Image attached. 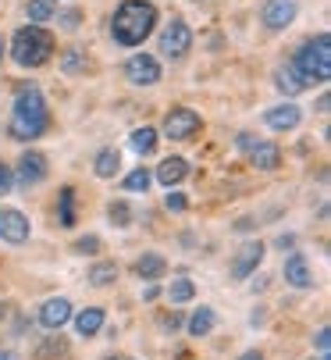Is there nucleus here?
<instances>
[{"label":"nucleus","mask_w":331,"mask_h":360,"mask_svg":"<svg viewBox=\"0 0 331 360\" xmlns=\"http://www.w3.org/2000/svg\"><path fill=\"white\" fill-rule=\"evenodd\" d=\"M50 125V111H46V100L36 86H25L15 96V108H11V139H39Z\"/></svg>","instance_id":"1"},{"label":"nucleus","mask_w":331,"mask_h":360,"mask_svg":"<svg viewBox=\"0 0 331 360\" xmlns=\"http://www.w3.org/2000/svg\"><path fill=\"white\" fill-rule=\"evenodd\" d=\"M157 25V8L150 0H125V4L115 11V22H110V32L122 46H139Z\"/></svg>","instance_id":"2"},{"label":"nucleus","mask_w":331,"mask_h":360,"mask_svg":"<svg viewBox=\"0 0 331 360\" xmlns=\"http://www.w3.org/2000/svg\"><path fill=\"white\" fill-rule=\"evenodd\" d=\"M11 58L22 68H39L53 58V36L43 25H22L11 39Z\"/></svg>","instance_id":"3"},{"label":"nucleus","mask_w":331,"mask_h":360,"mask_svg":"<svg viewBox=\"0 0 331 360\" xmlns=\"http://www.w3.org/2000/svg\"><path fill=\"white\" fill-rule=\"evenodd\" d=\"M292 65L299 68V75L306 79V86L327 82V79H331V39H327V32L306 39V43L299 46V54H296Z\"/></svg>","instance_id":"4"},{"label":"nucleus","mask_w":331,"mask_h":360,"mask_svg":"<svg viewBox=\"0 0 331 360\" xmlns=\"http://www.w3.org/2000/svg\"><path fill=\"white\" fill-rule=\"evenodd\" d=\"M239 150L249 158V165L253 168H260V172H274L282 165V150L274 146V143H260V139H253V136H239Z\"/></svg>","instance_id":"5"},{"label":"nucleus","mask_w":331,"mask_h":360,"mask_svg":"<svg viewBox=\"0 0 331 360\" xmlns=\"http://www.w3.org/2000/svg\"><path fill=\"white\" fill-rule=\"evenodd\" d=\"M189 46H193V29H189L182 18H171L168 29L160 32V54L171 58V61H179V58H186Z\"/></svg>","instance_id":"6"},{"label":"nucleus","mask_w":331,"mask_h":360,"mask_svg":"<svg viewBox=\"0 0 331 360\" xmlns=\"http://www.w3.org/2000/svg\"><path fill=\"white\" fill-rule=\"evenodd\" d=\"M200 129H203V122L193 108H175V111H168V118H164V136L168 139H193Z\"/></svg>","instance_id":"7"},{"label":"nucleus","mask_w":331,"mask_h":360,"mask_svg":"<svg viewBox=\"0 0 331 360\" xmlns=\"http://www.w3.org/2000/svg\"><path fill=\"white\" fill-rule=\"evenodd\" d=\"M296 11H299L296 0H267L264 11H260V18H264L267 29L278 32V29H289V25L296 22Z\"/></svg>","instance_id":"8"},{"label":"nucleus","mask_w":331,"mask_h":360,"mask_svg":"<svg viewBox=\"0 0 331 360\" xmlns=\"http://www.w3.org/2000/svg\"><path fill=\"white\" fill-rule=\"evenodd\" d=\"M125 75H129L132 86H153V82L160 79V65H157V58H150V54H136V58H129Z\"/></svg>","instance_id":"9"},{"label":"nucleus","mask_w":331,"mask_h":360,"mask_svg":"<svg viewBox=\"0 0 331 360\" xmlns=\"http://www.w3.org/2000/svg\"><path fill=\"white\" fill-rule=\"evenodd\" d=\"M264 243H246L239 253H235V261H232V278H249L257 268H260V261H264Z\"/></svg>","instance_id":"10"},{"label":"nucleus","mask_w":331,"mask_h":360,"mask_svg":"<svg viewBox=\"0 0 331 360\" xmlns=\"http://www.w3.org/2000/svg\"><path fill=\"white\" fill-rule=\"evenodd\" d=\"M18 186H36V182H43L46 179V158L43 153H36V150H29V153H22V161H18Z\"/></svg>","instance_id":"11"},{"label":"nucleus","mask_w":331,"mask_h":360,"mask_svg":"<svg viewBox=\"0 0 331 360\" xmlns=\"http://www.w3.org/2000/svg\"><path fill=\"white\" fill-rule=\"evenodd\" d=\"M0 239H8V243H25L29 239V218L15 207L8 211H0Z\"/></svg>","instance_id":"12"},{"label":"nucleus","mask_w":331,"mask_h":360,"mask_svg":"<svg viewBox=\"0 0 331 360\" xmlns=\"http://www.w3.org/2000/svg\"><path fill=\"white\" fill-rule=\"evenodd\" d=\"M285 282H289L292 289H310V285H313V271H310V264H306L303 253H292L289 261H285Z\"/></svg>","instance_id":"13"},{"label":"nucleus","mask_w":331,"mask_h":360,"mask_svg":"<svg viewBox=\"0 0 331 360\" xmlns=\"http://www.w3.org/2000/svg\"><path fill=\"white\" fill-rule=\"evenodd\" d=\"M68 318H72V303L61 300V296H58V300H46L43 311H39V325H43V328H61Z\"/></svg>","instance_id":"14"},{"label":"nucleus","mask_w":331,"mask_h":360,"mask_svg":"<svg viewBox=\"0 0 331 360\" xmlns=\"http://www.w3.org/2000/svg\"><path fill=\"white\" fill-rule=\"evenodd\" d=\"M299 108L296 104H282V108H271L267 115H264V122L274 129V132H289V129H296L299 125Z\"/></svg>","instance_id":"15"},{"label":"nucleus","mask_w":331,"mask_h":360,"mask_svg":"<svg viewBox=\"0 0 331 360\" xmlns=\"http://www.w3.org/2000/svg\"><path fill=\"white\" fill-rule=\"evenodd\" d=\"M189 175V165H186V158H168V161H160V168H157V179H160V186H179L182 179Z\"/></svg>","instance_id":"16"},{"label":"nucleus","mask_w":331,"mask_h":360,"mask_svg":"<svg viewBox=\"0 0 331 360\" xmlns=\"http://www.w3.org/2000/svg\"><path fill=\"white\" fill-rule=\"evenodd\" d=\"M100 328H103V311H100V307H89V311H82V314L75 318V332L86 335V339L96 335Z\"/></svg>","instance_id":"17"},{"label":"nucleus","mask_w":331,"mask_h":360,"mask_svg":"<svg viewBox=\"0 0 331 360\" xmlns=\"http://www.w3.org/2000/svg\"><path fill=\"white\" fill-rule=\"evenodd\" d=\"M118 168H122V153H118V150L107 146V150L96 153V175H100V179H115Z\"/></svg>","instance_id":"18"},{"label":"nucleus","mask_w":331,"mask_h":360,"mask_svg":"<svg viewBox=\"0 0 331 360\" xmlns=\"http://www.w3.org/2000/svg\"><path fill=\"white\" fill-rule=\"evenodd\" d=\"M58 221H61L65 229L75 225V189H72V186H65V189L58 193Z\"/></svg>","instance_id":"19"},{"label":"nucleus","mask_w":331,"mask_h":360,"mask_svg":"<svg viewBox=\"0 0 331 360\" xmlns=\"http://www.w3.org/2000/svg\"><path fill=\"white\" fill-rule=\"evenodd\" d=\"M278 89H282V93H289V96H296V93H303V89H306V79L299 75V68H296V65H289V68H282V72H278Z\"/></svg>","instance_id":"20"},{"label":"nucleus","mask_w":331,"mask_h":360,"mask_svg":"<svg viewBox=\"0 0 331 360\" xmlns=\"http://www.w3.org/2000/svg\"><path fill=\"white\" fill-rule=\"evenodd\" d=\"M136 275L139 278H160L164 275V257L160 253H143L136 261Z\"/></svg>","instance_id":"21"},{"label":"nucleus","mask_w":331,"mask_h":360,"mask_svg":"<svg viewBox=\"0 0 331 360\" xmlns=\"http://www.w3.org/2000/svg\"><path fill=\"white\" fill-rule=\"evenodd\" d=\"M214 321H217V318H214L210 307H200V311L189 318V332H193V335H210V332H214Z\"/></svg>","instance_id":"22"},{"label":"nucleus","mask_w":331,"mask_h":360,"mask_svg":"<svg viewBox=\"0 0 331 360\" xmlns=\"http://www.w3.org/2000/svg\"><path fill=\"white\" fill-rule=\"evenodd\" d=\"M53 15H58V0H29V22L32 25H39Z\"/></svg>","instance_id":"23"},{"label":"nucleus","mask_w":331,"mask_h":360,"mask_svg":"<svg viewBox=\"0 0 331 360\" xmlns=\"http://www.w3.org/2000/svg\"><path fill=\"white\" fill-rule=\"evenodd\" d=\"M193 296H196V285L189 278H171V285H168V300L171 303H189Z\"/></svg>","instance_id":"24"},{"label":"nucleus","mask_w":331,"mask_h":360,"mask_svg":"<svg viewBox=\"0 0 331 360\" xmlns=\"http://www.w3.org/2000/svg\"><path fill=\"white\" fill-rule=\"evenodd\" d=\"M115 278H118V264H115V261H103V264H96V268L89 271V282H93V285H110Z\"/></svg>","instance_id":"25"},{"label":"nucleus","mask_w":331,"mask_h":360,"mask_svg":"<svg viewBox=\"0 0 331 360\" xmlns=\"http://www.w3.org/2000/svg\"><path fill=\"white\" fill-rule=\"evenodd\" d=\"M129 143H132L136 153H153V146H157V132H153V129H136Z\"/></svg>","instance_id":"26"},{"label":"nucleus","mask_w":331,"mask_h":360,"mask_svg":"<svg viewBox=\"0 0 331 360\" xmlns=\"http://www.w3.org/2000/svg\"><path fill=\"white\" fill-rule=\"evenodd\" d=\"M110 225H118V229H125V225H132V207H129V203L125 200H115V203H110Z\"/></svg>","instance_id":"27"},{"label":"nucleus","mask_w":331,"mask_h":360,"mask_svg":"<svg viewBox=\"0 0 331 360\" xmlns=\"http://www.w3.org/2000/svg\"><path fill=\"white\" fill-rule=\"evenodd\" d=\"M150 182H153V175H150L146 168H136V172L125 179V189H129V193H146Z\"/></svg>","instance_id":"28"},{"label":"nucleus","mask_w":331,"mask_h":360,"mask_svg":"<svg viewBox=\"0 0 331 360\" xmlns=\"http://www.w3.org/2000/svg\"><path fill=\"white\" fill-rule=\"evenodd\" d=\"M61 68H65V72H86V58L79 54V50H65Z\"/></svg>","instance_id":"29"},{"label":"nucleus","mask_w":331,"mask_h":360,"mask_svg":"<svg viewBox=\"0 0 331 360\" xmlns=\"http://www.w3.org/2000/svg\"><path fill=\"white\" fill-rule=\"evenodd\" d=\"M100 250V239L96 236H82V239H75V253H96Z\"/></svg>","instance_id":"30"},{"label":"nucleus","mask_w":331,"mask_h":360,"mask_svg":"<svg viewBox=\"0 0 331 360\" xmlns=\"http://www.w3.org/2000/svg\"><path fill=\"white\" fill-rule=\"evenodd\" d=\"M11 186H15L11 168H8V165H0V196H8V193H11Z\"/></svg>","instance_id":"31"},{"label":"nucleus","mask_w":331,"mask_h":360,"mask_svg":"<svg viewBox=\"0 0 331 360\" xmlns=\"http://www.w3.org/2000/svg\"><path fill=\"white\" fill-rule=\"evenodd\" d=\"M164 207H168V211H186V196L182 193H168V196H164Z\"/></svg>","instance_id":"32"},{"label":"nucleus","mask_w":331,"mask_h":360,"mask_svg":"<svg viewBox=\"0 0 331 360\" xmlns=\"http://www.w3.org/2000/svg\"><path fill=\"white\" fill-rule=\"evenodd\" d=\"M327 346H331V332L320 328V332H317V349H320V356H327Z\"/></svg>","instance_id":"33"},{"label":"nucleus","mask_w":331,"mask_h":360,"mask_svg":"<svg viewBox=\"0 0 331 360\" xmlns=\"http://www.w3.org/2000/svg\"><path fill=\"white\" fill-rule=\"evenodd\" d=\"M79 18H82L79 11H68V15H61V25H65V29H75V25H79Z\"/></svg>","instance_id":"34"},{"label":"nucleus","mask_w":331,"mask_h":360,"mask_svg":"<svg viewBox=\"0 0 331 360\" xmlns=\"http://www.w3.org/2000/svg\"><path fill=\"white\" fill-rule=\"evenodd\" d=\"M239 360H264V353H257V349H249V353H242Z\"/></svg>","instance_id":"35"},{"label":"nucleus","mask_w":331,"mask_h":360,"mask_svg":"<svg viewBox=\"0 0 331 360\" xmlns=\"http://www.w3.org/2000/svg\"><path fill=\"white\" fill-rule=\"evenodd\" d=\"M0 360H18L15 353H8V349H0Z\"/></svg>","instance_id":"36"},{"label":"nucleus","mask_w":331,"mask_h":360,"mask_svg":"<svg viewBox=\"0 0 331 360\" xmlns=\"http://www.w3.org/2000/svg\"><path fill=\"white\" fill-rule=\"evenodd\" d=\"M4 50H8V46H4V39H0V58H4Z\"/></svg>","instance_id":"37"},{"label":"nucleus","mask_w":331,"mask_h":360,"mask_svg":"<svg viewBox=\"0 0 331 360\" xmlns=\"http://www.w3.org/2000/svg\"><path fill=\"white\" fill-rule=\"evenodd\" d=\"M317 360H327V356H317Z\"/></svg>","instance_id":"38"}]
</instances>
